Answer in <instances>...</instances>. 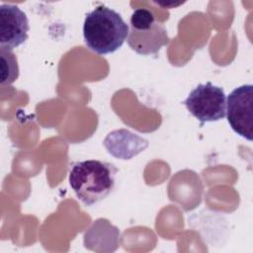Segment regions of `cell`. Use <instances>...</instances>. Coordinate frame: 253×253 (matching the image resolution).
Returning a JSON list of instances; mask_svg holds the SVG:
<instances>
[{
    "instance_id": "cell-1",
    "label": "cell",
    "mask_w": 253,
    "mask_h": 253,
    "mask_svg": "<svg viewBox=\"0 0 253 253\" xmlns=\"http://www.w3.org/2000/svg\"><path fill=\"white\" fill-rule=\"evenodd\" d=\"M118 169L112 163L88 159L72 163L68 180L78 200L91 207L112 193Z\"/></svg>"
},
{
    "instance_id": "cell-2",
    "label": "cell",
    "mask_w": 253,
    "mask_h": 253,
    "mask_svg": "<svg viewBox=\"0 0 253 253\" xmlns=\"http://www.w3.org/2000/svg\"><path fill=\"white\" fill-rule=\"evenodd\" d=\"M129 26L115 10L99 5L86 14L83 38L89 49L98 54L118 50L127 39Z\"/></svg>"
},
{
    "instance_id": "cell-3",
    "label": "cell",
    "mask_w": 253,
    "mask_h": 253,
    "mask_svg": "<svg viewBox=\"0 0 253 253\" xmlns=\"http://www.w3.org/2000/svg\"><path fill=\"white\" fill-rule=\"evenodd\" d=\"M129 47L141 55L157 53L167 45L170 39L165 27L155 20L153 13L146 8L135 9L129 20L127 36Z\"/></svg>"
},
{
    "instance_id": "cell-4",
    "label": "cell",
    "mask_w": 253,
    "mask_h": 253,
    "mask_svg": "<svg viewBox=\"0 0 253 253\" xmlns=\"http://www.w3.org/2000/svg\"><path fill=\"white\" fill-rule=\"evenodd\" d=\"M183 104L202 125L207 122H216L225 117V93L221 87L210 81L194 88Z\"/></svg>"
},
{
    "instance_id": "cell-5",
    "label": "cell",
    "mask_w": 253,
    "mask_h": 253,
    "mask_svg": "<svg viewBox=\"0 0 253 253\" xmlns=\"http://www.w3.org/2000/svg\"><path fill=\"white\" fill-rule=\"evenodd\" d=\"M227 122L240 136L252 141L253 137V86L241 85L227 96Z\"/></svg>"
},
{
    "instance_id": "cell-6",
    "label": "cell",
    "mask_w": 253,
    "mask_h": 253,
    "mask_svg": "<svg viewBox=\"0 0 253 253\" xmlns=\"http://www.w3.org/2000/svg\"><path fill=\"white\" fill-rule=\"evenodd\" d=\"M27 15L16 5H0V50L12 51L28 40Z\"/></svg>"
},
{
    "instance_id": "cell-7",
    "label": "cell",
    "mask_w": 253,
    "mask_h": 253,
    "mask_svg": "<svg viewBox=\"0 0 253 253\" xmlns=\"http://www.w3.org/2000/svg\"><path fill=\"white\" fill-rule=\"evenodd\" d=\"M1 54V85H10L19 76L17 57L12 51L0 50Z\"/></svg>"
},
{
    "instance_id": "cell-8",
    "label": "cell",
    "mask_w": 253,
    "mask_h": 253,
    "mask_svg": "<svg viewBox=\"0 0 253 253\" xmlns=\"http://www.w3.org/2000/svg\"><path fill=\"white\" fill-rule=\"evenodd\" d=\"M156 4H158V5H160V6H163V7H167L168 5H170L172 8H174V7H178L179 5H181L182 3L181 2H179V3H173V2H171V3H166V4H160V3H158V2H155Z\"/></svg>"
}]
</instances>
